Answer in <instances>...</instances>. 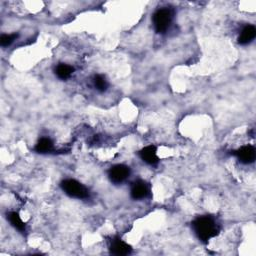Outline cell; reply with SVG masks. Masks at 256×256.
I'll list each match as a JSON object with an SVG mask.
<instances>
[{"label":"cell","instance_id":"ba28073f","mask_svg":"<svg viewBox=\"0 0 256 256\" xmlns=\"http://www.w3.org/2000/svg\"><path fill=\"white\" fill-rule=\"evenodd\" d=\"M138 155L145 163L149 165H156L159 162V158L157 156V148L154 145H148L142 148L138 152Z\"/></svg>","mask_w":256,"mask_h":256},{"label":"cell","instance_id":"7c38bea8","mask_svg":"<svg viewBox=\"0 0 256 256\" xmlns=\"http://www.w3.org/2000/svg\"><path fill=\"white\" fill-rule=\"evenodd\" d=\"M34 150L37 153H41V154L49 153V152H51L53 150V142H52V140L50 138L43 137V138H41L37 142Z\"/></svg>","mask_w":256,"mask_h":256},{"label":"cell","instance_id":"52a82bcc","mask_svg":"<svg viewBox=\"0 0 256 256\" xmlns=\"http://www.w3.org/2000/svg\"><path fill=\"white\" fill-rule=\"evenodd\" d=\"M109 250L114 255H128L132 251L130 245H128L119 237H114L111 239L109 244Z\"/></svg>","mask_w":256,"mask_h":256},{"label":"cell","instance_id":"5b68a950","mask_svg":"<svg viewBox=\"0 0 256 256\" xmlns=\"http://www.w3.org/2000/svg\"><path fill=\"white\" fill-rule=\"evenodd\" d=\"M232 154L238 158V160L241 163L250 164L254 162L256 157V150L252 145H245L233 151Z\"/></svg>","mask_w":256,"mask_h":256},{"label":"cell","instance_id":"9c48e42d","mask_svg":"<svg viewBox=\"0 0 256 256\" xmlns=\"http://www.w3.org/2000/svg\"><path fill=\"white\" fill-rule=\"evenodd\" d=\"M256 36V29L253 25H246L238 37V43L241 45H246L252 42Z\"/></svg>","mask_w":256,"mask_h":256},{"label":"cell","instance_id":"8fae6325","mask_svg":"<svg viewBox=\"0 0 256 256\" xmlns=\"http://www.w3.org/2000/svg\"><path fill=\"white\" fill-rule=\"evenodd\" d=\"M7 219L10 222L11 225L18 231H20V232L26 231V224H25V222H23V220L21 219L20 215L17 212L11 211V212L7 213Z\"/></svg>","mask_w":256,"mask_h":256},{"label":"cell","instance_id":"5bb4252c","mask_svg":"<svg viewBox=\"0 0 256 256\" xmlns=\"http://www.w3.org/2000/svg\"><path fill=\"white\" fill-rule=\"evenodd\" d=\"M19 34L18 33H12V34H3L0 37V43H1L2 47H7L9 45H11L14 40H16L18 38Z\"/></svg>","mask_w":256,"mask_h":256},{"label":"cell","instance_id":"3957f363","mask_svg":"<svg viewBox=\"0 0 256 256\" xmlns=\"http://www.w3.org/2000/svg\"><path fill=\"white\" fill-rule=\"evenodd\" d=\"M173 19V11L170 8L164 7L158 9L153 14V24L155 31L159 34H163L170 27Z\"/></svg>","mask_w":256,"mask_h":256},{"label":"cell","instance_id":"4fadbf2b","mask_svg":"<svg viewBox=\"0 0 256 256\" xmlns=\"http://www.w3.org/2000/svg\"><path fill=\"white\" fill-rule=\"evenodd\" d=\"M93 84L95 86V88L97 89L100 92H104L107 90L108 88V82L106 80V78L101 75V74H96L93 77Z\"/></svg>","mask_w":256,"mask_h":256},{"label":"cell","instance_id":"6da1fadb","mask_svg":"<svg viewBox=\"0 0 256 256\" xmlns=\"http://www.w3.org/2000/svg\"><path fill=\"white\" fill-rule=\"evenodd\" d=\"M192 228L198 239L207 243L211 238L216 237L220 232V226L216 219L210 215L199 216L192 221Z\"/></svg>","mask_w":256,"mask_h":256},{"label":"cell","instance_id":"277c9868","mask_svg":"<svg viewBox=\"0 0 256 256\" xmlns=\"http://www.w3.org/2000/svg\"><path fill=\"white\" fill-rule=\"evenodd\" d=\"M130 168L124 164H116L112 166L108 171L109 180L114 184L123 183L128 177L130 176Z\"/></svg>","mask_w":256,"mask_h":256},{"label":"cell","instance_id":"8992f818","mask_svg":"<svg viewBox=\"0 0 256 256\" xmlns=\"http://www.w3.org/2000/svg\"><path fill=\"white\" fill-rule=\"evenodd\" d=\"M150 193L149 185L143 180H137L132 184L130 194L134 200H140L146 198Z\"/></svg>","mask_w":256,"mask_h":256},{"label":"cell","instance_id":"7a4b0ae2","mask_svg":"<svg viewBox=\"0 0 256 256\" xmlns=\"http://www.w3.org/2000/svg\"><path fill=\"white\" fill-rule=\"evenodd\" d=\"M60 187L69 197L76 199H86L89 197V190L75 179H64L61 181Z\"/></svg>","mask_w":256,"mask_h":256},{"label":"cell","instance_id":"30bf717a","mask_svg":"<svg viewBox=\"0 0 256 256\" xmlns=\"http://www.w3.org/2000/svg\"><path fill=\"white\" fill-rule=\"evenodd\" d=\"M74 72V67L65 63H60L55 68L56 76L61 80L68 79Z\"/></svg>","mask_w":256,"mask_h":256}]
</instances>
